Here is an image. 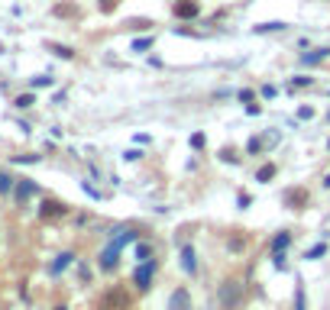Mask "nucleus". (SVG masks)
<instances>
[{
  "label": "nucleus",
  "mask_w": 330,
  "mask_h": 310,
  "mask_svg": "<svg viewBox=\"0 0 330 310\" xmlns=\"http://www.w3.org/2000/svg\"><path fill=\"white\" fill-rule=\"evenodd\" d=\"M65 203H62V200H42V207H39V217L42 220H55V217H62V214H65Z\"/></svg>",
  "instance_id": "423d86ee"
},
{
  "label": "nucleus",
  "mask_w": 330,
  "mask_h": 310,
  "mask_svg": "<svg viewBox=\"0 0 330 310\" xmlns=\"http://www.w3.org/2000/svg\"><path fill=\"white\" fill-rule=\"evenodd\" d=\"M117 4H120V0H97L101 13H113V10H117Z\"/></svg>",
  "instance_id": "dca6fc26"
},
{
  "label": "nucleus",
  "mask_w": 330,
  "mask_h": 310,
  "mask_svg": "<svg viewBox=\"0 0 330 310\" xmlns=\"http://www.w3.org/2000/svg\"><path fill=\"white\" fill-rule=\"evenodd\" d=\"M285 203H288V207H295V210H301L308 203V191L305 188H288V191H285Z\"/></svg>",
  "instance_id": "1a4fd4ad"
},
{
  "label": "nucleus",
  "mask_w": 330,
  "mask_h": 310,
  "mask_svg": "<svg viewBox=\"0 0 330 310\" xmlns=\"http://www.w3.org/2000/svg\"><path fill=\"white\" fill-rule=\"evenodd\" d=\"M71 259H75L71 252H62L58 259H55V265H52V271H62V268H68V265H71Z\"/></svg>",
  "instance_id": "4468645a"
},
{
  "label": "nucleus",
  "mask_w": 330,
  "mask_h": 310,
  "mask_svg": "<svg viewBox=\"0 0 330 310\" xmlns=\"http://www.w3.org/2000/svg\"><path fill=\"white\" fill-rule=\"evenodd\" d=\"M204 143H207L204 132H194V136H191V149H204Z\"/></svg>",
  "instance_id": "4be33fe9"
},
{
  "label": "nucleus",
  "mask_w": 330,
  "mask_h": 310,
  "mask_svg": "<svg viewBox=\"0 0 330 310\" xmlns=\"http://www.w3.org/2000/svg\"><path fill=\"white\" fill-rule=\"evenodd\" d=\"M243 285H239L236 278H227L224 285L217 291V300H220V310H239L243 307Z\"/></svg>",
  "instance_id": "f03ea898"
},
{
  "label": "nucleus",
  "mask_w": 330,
  "mask_h": 310,
  "mask_svg": "<svg viewBox=\"0 0 330 310\" xmlns=\"http://www.w3.org/2000/svg\"><path fill=\"white\" fill-rule=\"evenodd\" d=\"M133 239H136V229H120V236L101 252V268H104V271H113V268H117V255H120V249H123L127 243H133Z\"/></svg>",
  "instance_id": "f257e3e1"
},
{
  "label": "nucleus",
  "mask_w": 330,
  "mask_h": 310,
  "mask_svg": "<svg viewBox=\"0 0 330 310\" xmlns=\"http://www.w3.org/2000/svg\"><path fill=\"white\" fill-rule=\"evenodd\" d=\"M172 13L178 16V20H191V16L201 13V7H198V0H175Z\"/></svg>",
  "instance_id": "39448f33"
},
{
  "label": "nucleus",
  "mask_w": 330,
  "mask_h": 310,
  "mask_svg": "<svg viewBox=\"0 0 330 310\" xmlns=\"http://www.w3.org/2000/svg\"><path fill=\"white\" fill-rule=\"evenodd\" d=\"M288 243H291V233H279V236H275L272 239V252H275V265H279V268H282V265H285V249H288Z\"/></svg>",
  "instance_id": "0eeeda50"
},
{
  "label": "nucleus",
  "mask_w": 330,
  "mask_h": 310,
  "mask_svg": "<svg viewBox=\"0 0 330 310\" xmlns=\"http://www.w3.org/2000/svg\"><path fill=\"white\" fill-rule=\"evenodd\" d=\"M330 55V49H317V52H311V55H305L301 61H305V65H317V61H324Z\"/></svg>",
  "instance_id": "f8f14e48"
},
{
  "label": "nucleus",
  "mask_w": 330,
  "mask_h": 310,
  "mask_svg": "<svg viewBox=\"0 0 330 310\" xmlns=\"http://www.w3.org/2000/svg\"><path fill=\"white\" fill-rule=\"evenodd\" d=\"M275 29H285V23H262V26H256V32H275Z\"/></svg>",
  "instance_id": "f3484780"
},
{
  "label": "nucleus",
  "mask_w": 330,
  "mask_h": 310,
  "mask_svg": "<svg viewBox=\"0 0 330 310\" xmlns=\"http://www.w3.org/2000/svg\"><path fill=\"white\" fill-rule=\"evenodd\" d=\"M182 265H185V271H188V274L198 271V259H194V249H191V246H182Z\"/></svg>",
  "instance_id": "9d476101"
},
{
  "label": "nucleus",
  "mask_w": 330,
  "mask_h": 310,
  "mask_svg": "<svg viewBox=\"0 0 330 310\" xmlns=\"http://www.w3.org/2000/svg\"><path fill=\"white\" fill-rule=\"evenodd\" d=\"M220 158H224V162H236V152H233V149H224Z\"/></svg>",
  "instance_id": "5701e85b"
},
{
  "label": "nucleus",
  "mask_w": 330,
  "mask_h": 310,
  "mask_svg": "<svg viewBox=\"0 0 330 310\" xmlns=\"http://www.w3.org/2000/svg\"><path fill=\"white\" fill-rule=\"evenodd\" d=\"M168 310H191V294L185 288L172 291V297H168Z\"/></svg>",
  "instance_id": "6e6552de"
},
{
  "label": "nucleus",
  "mask_w": 330,
  "mask_h": 310,
  "mask_svg": "<svg viewBox=\"0 0 330 310\" xmlns=\"http://www.w3.org/2000/svg\"><path fill=\"white\" fill-rule=\"evenodd\" d=\"M52 52H55V55H62V58H71V55H75V52H71L68 46H49Z\"/></svg>",
  "instance_id": "aec40b11"
},
{
  "label": "nucleus",
  "mask_w": 330,
  "mask_h": 310,
  "mask_svg": "<svg viewBox=\"0 0 330 310\" xmlns=\"http://www.w3.org/2000/svg\"><path fill=\"white\" fill-rule=\"evenodd\" d=\"M149 46H153V39H136L133 42V49H149Z\"/></svg>",
  "instance_id": "b1692460"
},
{
  "label": "nucleus",
  "mask_w": 330,
  "mask_h": 310,
  "mask_svg": "<svg viewBox=\"0 0 330 310\" xmlns=\"http://www.w3.org/2000/svg\"><path fill=\"white\" fill-rule=\"evenodd\" d=\"M275 178V165L269 162V165H262L259 171H256V181H272Z\"/></svg>",
  "instance_id": "ddd939ff"
},
{
  "label": "nucleus",
  "mask_w": 330,
  "mask_h": 310,
  "mask_svg": "<svg viewBox=\"0 0 330 310\" xmlns=\"http://www.w3.org/2000/svg\"><path fill=\"white\" fill-rule=\"evenodd\" d=\"M305 84L311 87V84H314V81H311V78H295V87H305Z\"/></svg>",
  "instance_id": "a878e982"
},
{
  "label": "nucleus",
  "mask_w": 330,
  "mask_h": 310,
  "mask_svg": "<svg viewBox=\"0 0 330 310\" xmlns=\"http://www.w3.org/2000/svg\"><path fill=\"white\" fill-rule=\"evenodd\" d=\"M10 188H13V178L7 171H0V191H10Z\"/></svg>",
  "instance_id": "412c9836"
},
{
  "label": "nucleus",
  "mask_w": 330,
  "mask_h": 310,
  "mask_svg": "<svg viewBox=\"0 0 330 310\" xmlns=\"http://www.w3.org/2000/svg\"><path fill=\"white\" fill-rule=\"evenodd\" d=\"M58 310H65V307H58Z\"/></svg>",
  "instance_id": "bb28decb"
},
{
  "label": "nucleus",
  "mask_w": 330,
  "mask_h": 310,
  "mask_svg": "<svg viewBox=\"0 0 330 310\" xmlns=\"http://www.w3.org/2000/svg\"><path fill=\"white\" fill-rule=\"evenodd\" d=\"M153 274H156V262H153V259H149V262H142L139 268H136V274H133L136 288H139V291H149V281H153Z\"/></svg>",
  "instance_id": "20e7f679"
},
{
  "label": "nucleus",
  "mask_w": 330,
  "mask_h": 310,
  "mask_svg": "<svg viewBox=\"0 0 330 310\" xmlns=\"http://www.w3.org/2000/svg\"><path fill=\"white\" fill-rule=\"evenodd\" d=\"M33 194H36V184L33 181H20V184H16V200H20V203H26V200H29L33 197Z\"/></svg>",
  "instance_id": "9b49d317"
},
{
  "label": "nucleus",
  "mask_w": 330,
  "mask_h": 310,
  "mask_svg": "<svg viewBox=\"0 0 330 310\" xmlns=\"http://www.w3.org/2000/svg\"><path fill=\"white\" fill-rule=\"evenodd\" d=\"M33 84L36 87H46V84H52V78H33Z\"/></svg>",
  "instance_id": "393cba45"
},
{
  "label": "nucleus",
  "mask_w": 330,
  "mask_h": 310,
  "mask_svg": "<svg viewBox=\"0 0 330 310\" xmlns=\"http://www.w3.org/2000/svg\"><path fill=\"white\" fill-rule=\"evenodd\" d=\"M101 307H104V310H127V307H130V294H127L123 288H110V291L104 294Z\"/></svg>",
  "instance_id": "7ed1b4c3"
},
{
  "label": "nucleus",
  "mask_w": 330,
  "mask_h": 310,
  "mask_svg": "<svg viewBox=\"0 0 330 310\" xmlns=\"http://www.w3.org/2000/svg\"><path fill=\"white\" fill-rule=\"evenodd\" d=\"M78 13V7H71V4H58L55 7V16H75Z\"/></svg>",
  "instance_id": "2eb2a0df"
},
{
  "label": "nucleus",
  "mask_w": 330,
  "mask_h": 310,
  "mask_svg": "<svg viewBox=\"0 0 330 310\" xmlns=\"http://www.w3.org/2000/svg\"><path fill=\"white\" fill-rule=\"evenodd\" d=\"M33 104H36L33 94H20V97H16V107H33Z\"/></svg>",
  "instance_id": "6ab92c4d"
},
{
  "label": "nucleus",
  "mask_w": 330,
  "mask_h": 310,
  "mask_svg": "<svg viewBox=\"0 0 330 310\" xmlns=\"http://www.w3.org/2000/svg\"><path fill=\"white\" fill-rule=\"evenodd\" d=\"M149 255H153V249H149L146 243H139V246H136V259H142V262H149Z\"/></svg>",
  "instance_id": "a211bd4d"
}]
</instances>
